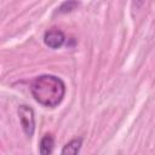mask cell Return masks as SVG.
<instances>
[{
    "label": "cell",
    "instance_id": "obj_3",
    "mask_svg": "<svg viewBox=\"0 0 155 155\" xmlns=\"http://www.w3.org/2000/svg\"><path fill=\"white\" fill-rule=\"evenodd\" d=\"M64 41H65L64 33L62 30H59V29H56V28L47 30L45 33V35H44V42H45V45L48 46L50 48H53V50L62 47L63 44H64Z\"/></svg>",
    "mask_w": 155,
    "mask_h": 155
},
{
    "label": "cell",
    "instance_id": "obj_1",
    "mask_svg": "<svg viewBox=\"0 0 155 155\" xmlns=\"http://www.w3.org/2000/svg\"><path fill=\"white\" fill-rule=\"evenodd\" d=\"M30 92L34 99L47 108H54L65 96L64 81L54 75L44 74L36 76L30 84Z\"/></svg>",
    "mask_w": 155,
    "mask_h": 155
},
{
    "label": "cell",
    "instance_id": "obj_5",
    "mask_svg": "<svg viewBox=\"0 0 155 155\" xmlns=\"http://www.w3.org/2000/svg\"><path fill=\"white\" fill-rule=\"evenodd\" d=\"M82 144V139L81 138H76V139H71L69 143H67L64 145V148L62 149V154H78L80 151Z\"/></svg>",
    "mask_w": 155,
    "mask_h": 155
},
{
    "label": "cell",
    "instance_id": "obj_2",
    "mask_svg": "<svg viewBox=\"0 0 155 155\" xmlns=\"http://www.w3.org/2000/svg\"><path fill=\"white\" fill-rule=\"evenodd\" d=\"M18 116H19V122H21V126H22L24 133L28 137H31L35 131V117H34L33 109L24 104L19 105L18 107Z\"/></svg>",
    "mask_w": 155,
    "mask_h": 155
},
{
    "label": "cell",
    "instance_id": "obj_7",
    "mask_svg": "<svg viewBox=\"0 0 155 155\" xmlns=\"http://www.w3.org/2000/svg\"><path fill=\"white\" fill-rule=\"evenodd\" d=\"M137 1H139V2H140V4H142V2H143V0H137Z\"/></svg>",
    "mask_w": 155,
    "mask_h": 155
},
{
    "label": "cell",
    "instance_id": "obj_4",
    "mask_svg": "<svg viewBox=\"0 0 155 155\" xmlns=\"http://www.w3.org/2000/svg\"><path fill=\"white\" fill-rule=\"evenodd\" d=\"M53 145H54V139L51 134H45L41 140H40V145H39V151L42 155H47L51 154L53 150Z\"/></svg>",
    "mask_w": 155,
    "mask_h": 155
},
{
    "label": "cell",
    "instance_id": "obj_6",
    "mask_svg": "<svg viewBox=\"0 0 155 155\" xmlns=\"http://www.w3.org/2000/svg\"><path fill=\"white\" fill-rule=\"evenodd\" d=\"M79 5L78 0H65L64 2L61 4V6L57 8V13H68L74 11Z\"/></svg>",
    "mask_w": 155,
    "mask_h": 155
}]
</instances>
